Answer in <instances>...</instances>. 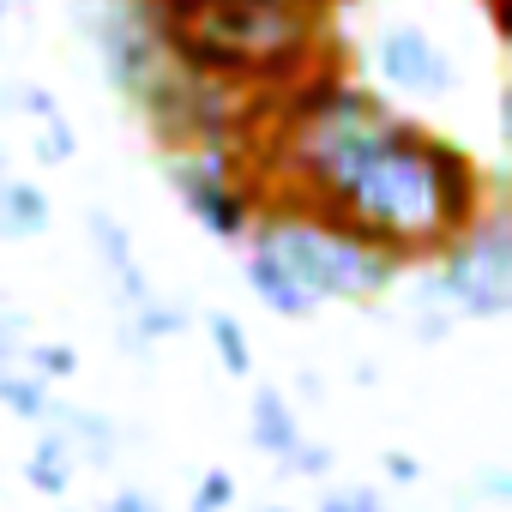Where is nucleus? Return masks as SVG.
Segmentation results:
<instances>
[{
    "label": "nucleus",
    "mask_w": 512,
    "mask_h": 512,
    "mask_svg": "<svg viewBox=\"0 0 512 512\" xmlns=\"http://www.w3.org/2000/svg\"><path fill=\"white\" fill-rule=\"evenodd\" d=\"M151 7V0H145ZM332 0H193L181 13H157V43L175 67L278 97L320 61H332Z\"/></svg>",
    "instance_id": "obj_1"
},
{
    "label": "nucleus",
    "mask_w": 512,
    "mask_h": 512,
    "mask_svg": "<svg viewBox=\"0 0 512 512\" xmlns=\"http://www.w3.org/2000/svg\"><path fill=\"white\" fill-rule=\"evenodd\" d=\"M247 241H260L266 253H278L284 272L326 308V302H380L404 266L392 253L368 247L362 235H350L338 217H326L320 205H296V199H266L260 205V223H253Z\"/></svg>",
    "instance_id": "obj_2"
},
{
    "label": "nucleus",
    "mask_w": 512,
    "mask_h": 512,
    "mask_svg": "<svg viewBox=\"0 0 512 512\" xmlns=\"http://www.w3.org/2000/svg\"><path fill=\"white\" fill-rule=\"evenodd\" d=\"M163 181L175 187L181 211L223 247H247L266 205L260 145H187L163 151Z\"/></svg>",
    "instance_id": "obj_3"
},
{
    "label": "nucleus",
    "mask_w": 512,
    "mask_h": 512,
    "mask_svg": "<svg viewBox=\"0 0 512 512\" xmlns=\"http://www.w3.org/2000/svg\"><path fill=\"white\" fill-rule=\"evenodd\" d=\"M434 278L428 296L452 314V320H506L512 314V217L494 199L458 241H446V253H434Z\"/></svg>",
    "instance_id": "obj_4"
},
{
    "label": "nucleus",
    "mask_w": 512,
    "mask_h": 512,
    "mask_svg": "<svg viewBox=\"0 0 512 512\" xmlns=\"http://www.w3.org/2000/svg\"><path fill=\"white\" fill-rule=\"evenodd\" d=\"M374 73L398 97H446L458 85L452 55L422 25H380L374 31Z\"/></svg>",
    "instance_id": "obj_5"
},
{
    "label": "nucleus",
    "mask_w": 512,
    "mask_h": 512,
    "mask_svg": "<svg viewBox=\"0 0 512 512\" xmlns=\"http://www.w3.org/2000/svg\"><path fill=\"white\" fill-rule=\"evenodd\" d=\"M85 229H91V253H97V266L109 272L121 308H139L145 296H157L151 278H145V266H139V253H133V229H127L115 211L91 205V211H85Z\"/></svg>",
    "instance_id": "obj_6"
},
{
    "label": "nucleus",
    "mask_w": 512,
    "mask_h": 512,
    "mask_svg": "<svg viewBox=\"0 0 512 512\" xmlns=\"http://www.w3.org/2000/svg\"><path fill=\"white\" fill-rule=\"evenodd\" d=\"M49 428H61L67 434V446H73V458L79 464H115L121 458V440H127V428L109 416V410H91V404H49Z\"/></svg>",
    "instance_id": "obj_7"
},
{
    "label": "nucleus",
    "mask_w": 512,
    "mask_h": 512,
    "mask_svg": "<svg viewBox=\"0 0 512 512\" xmlns=\"http://www.w3.org/2000/svg\"><path fill=\"white\" fill-rule=\"evenodd\" d=\"M241 272H247V290H253V302L260 308H272L278 320H314L320 314V302L284 272V260L278 253H266L260 241H247V260H241Z\"/></svg>",
    "instance_id": "obj_8"
},
{
    "label": "nucleus",
    "mask_w": 512,
    "mask_h": 512,
    "mask_svg": "<svg viewBox=\"0 0 512 512\" xmlns=\"http://www.w3.org/2000/svg\"><path fill=\"white\" fill-rule=\"evenodd\" d=\"M247 440H253V452L272 458V464H284V458L296 452L302 422H296V404H290L278 386H253V392H247Z\"/></svg>",
    "instance_id": "obj_9"
},
{
    "label": "nucleus",
    "mask_w": 512,
    "mask_h": 512,
    "mask_svg": "<svg viewBox=\"0 0 512 512\" xmlns=\"http://www.w3.org/2000/svg\"><path fill=\"white\" fill-rule=\"evenodd\" d=\"M187 320H193V308H187V302H175V296H145L139 308H127V320H121V338H115V344H121L127 356H139V362H145L163 338H181V332H187Z\"/></svg>",
    "instance_id": "obj_10"
},
{
    "label": "nucleus",
    "mask_w": 512,
    "mask_h": 512,
    "mask_svg": "<svg viewBox=\"0 0 512 512\" xmlns=\"http://www.w3.org/2000/svg\"><path fill=\"white\" fill-rule=\"evenodd\" d=\"M25 482L37 488V494H49V500H67L73 494V482H79V458H73V446H67V434L61 428H37V440H31V452H25Z\"/></svg>",
    "instance_id": "obj_11"
},
{
    "label": "nucleus",
    "mask_w": 512,
    "mask_h": 512,
    "mask_svg": "<svg viewBox=\"0 0 512 512\" xmlns=\"http://www.w3.org/2000/svg\"><path fill=\"white\" fill-rule=\"evenodd\" d=\"M55 211H49V193L37 181H19V175H0V241H31V235H49Z\"/></svg>",
    "instance_id": "obj_12"
},
{
    "label": "nucleus",
    "mask_w": 512,
    "mask_h": 512,
    "mask_svg": "<svg viewBox=\"0 0 512 512\" xmlns=\"http://www.w3.org/2000/svg\"><path fill=\"white\" fill-rule=\"evenodd\" d=\"M49 404H55V386L43 374H31L25 362H7L0 368V410L25 428H43L49 422Z\"/></svg>",
    "instance_id": "obj_13"
},
{
    "label": "nucleus",
    "mask_w": 512,
    "mask_h": 512,
    "mask_svg": "<svg viewBox=\"0 0 512 512\" xmlns=\"http://www.w3.org/2000/svg\"><path fill=\"white\" fill-rule=\"evenodd\" d=\"M205 338H211V350H217V362H223V374L229 380H247L253 374V344H247V326L235 320V314H205Z\"/></svg>",
    "instance_id": "obj_14"
},
{
    "label": "nucleus",
    "mask_w": 512,
    "mask_h": 512,
    "mask_svg": "<svg viewBox=\"0 0 512 512\" xmlns=\"http://www.w3.org/2000/svg\"><path fill=\"white\" fill-rule=\"evenodd\" d=\"M19 362H25L31 374H43L49 386H61V380H73V374H79V350H73V344H61V338H31V344L19 350Z\"/></svg>",
    "instance_id": "obj_15"
},
{
    "label": "nucleus",
    "mask_w": 512,
    "mask_h": 512,
    "mask_svg": "<svg viewBox=\"0 0 512 512\" xmlns=\"http://www.w3.org/2000/svg\"><path fill=\"white\" fill-rule=\"evenodd\" d=\"M31 157H37V163H49V169L73 163V157H79V127H73L67 115L37 121V133H31Z\"/></svg>",
    "instance_id": "obj_16"
},
{
    "label": "nucleus",
    "mask_w": 512,
    "mask_h": 512,
    "mask_svg": "<svg viewBox=\"0 0 512 512\" xmlns=\"http://www.w3.org/2000/svg\"><path fill=\"white\" fill-rule=\"evenodd\" d=\"M235 506V476L217 464V470H205L199 482H193V494H187V512H229Z\"/></svg>",
    "instance_id": "obj_17"
},
{
    "label": "nucleus",
    "mask_w": 512,
    "mask_h": 512,
    "mask_svg": "<svg viewBox=\"0 0 512 512\" xmlns=\"http://www.w3.org/2000/svg\"><path fill=\"white\" fill-rule=\"evenodd\" d=\"M31 344V320H25V308L0 290V368L7 362H19V350Z\"/></svg>",
    "instance_id": "obj_18"
},
{
    "label": "nucleus",
    "mask_w": 512,
    "mask_h": 512,
    "mask_svg": "<svg viewBox=\"0 0 512 512\" xmlns=\"http://www.w3.org/2000/svg\"><path fill=\"white\" fill-rule=\"evenodd\" d=\"M314 512H392V506H386L368 482H344V488H326Z\"/></svg>",
    "instance_id": "obj_19"
},
{
    "label": "nucleus",
    "mask_w": 512,
    "mask_h": 512,
    "mask_svg": "<svg viewBox=\"0 0 512 512\" xmlns=\"http://www.w3.org/2000/svg\"><path fill=\"white\" fill-rule=\"evenodd\" d=\"M332 464H338V458H332V446H320V440H308V434H302V440H296V452H290V458H284L278 470H290V476H308V482H320V476H332Z\"/></svg>",
    "instance_id": "obj_20"
},
{
    "label": "nucleus",
    "mask_w": 512,
    "mask_h": 512,
    "mask_svg": "<svg viewBox=\"0 0 512 512\" xmlns=\"http://www.w3.org/2000/svg\"><path fill=\"white\" fill-rule=\"evenodd\" d=\"M380 470H386L392 482H404V488H410V482H422V464H416L410 452H398V446H392V452H380Z\"/></svg>",
    "instance_id": "obj_21"
},
{
    "label": "nucleus",
    "mask_w": 512,
    "mask_h": 512,
    "mask_svg": "<svg viewBox=\"0 0 512 512\" xmlns=\"http://www.w3.org/2000/svg\"><path fill=\"white\" fill-rule=\"evenodd\" d=\"M103 512H163V506H157V500H151L145 488H115Z\"/></svg>",
    "instance_id": "obj_22"
},
{
    "label": "nucleus",
    "mask_w": 512,
    "mask_h": 512,
    "mask_svg": "<svg viewBox=\"0 0 512 512\" xmlns=\"http://www.w3.org/2000/svg\"><path fill=\"white\" fill-rule=\"evenodd\" d=\"M482 494H488V500H506V494H512L506 470H482Z\"/></svg>",
    "instance_id": "obj_23"
},
{
    "label": "nucleus",
    "mask_w": 512,
    "mask_h": 512,
    "mask_svg": "<svg viewBox=\"0 0 512 512\" xmlns=\"http://www.w3.org/2000/svg\"><path fill=\"white\" fill-rule=\"evenodd\" d=\"M296 386H302V398H308V404H320V398H326V380H320V374H302Z\"/></svg>",
    "instance_id": "obj_24"
},
{
    "label": "nucleus",
    "mask_w": 512,
    "mask_h": 512,
    "mask_svg": "<svg viewBox=\"0 0 512 512\" xmlns=\"http://www.w3.org/2000/svg\"><path fill=\"white\" fill-rule=\"evenodd\" d=\"M482 7H488V13H494V25L506 31V0H482Z\"/></svg>",
    "instance_id": "obj_25"
},
{
    "label": "nucleus",
    "mask_w": 512,
    "mask_h": 512,
    "mask_svg": "<svg viewBox=\"0 0 512 512\" xmlns=\"http://www.w3.org/2000/svg\"><path fill=\"white\" fill-rule=\"evenodd\" d=\"M0 7H7V13H19V7H31V0H0Z\"/></svg>",
    "instance_id": "obj_26"
},
{
    "label": "nucleus",
    "mask_w": 512,
    "mask_h": 512,
    "mask_svg": "<svg viewBox=\"0 0 512 512\" xmlns=\"http://www.w3.org/2000/svg\"><path fill=\"white\" fill-rule=\"evenodd\" d=\"M260 512H302V506H260Z\"/></svg>",
    "instance_id": "obj_27"
},
{
    "label": "nucleus",
    "mask_w": 512,
    "mask_h": 512,
    "mask_svg": "<svg viewBox=\"0 0 512 512\" xmlns=\"http://www.w3.org/2000/svg\"><path fill=\"white\" fill-rule=\"evenodd\" d=\"M0 175H13V163H7V151H0Z\"/></svg>",
    "instance_id": "obj_28"
},
{
    "label": "nucleus",
    "mask_w": 512,
    "mask_h": 512,
    "mask_svg": "<svg viewBox=\"0 0 512 512\" xmlns=\"http://www.w3.org/2000/svg\"><path fill=\"white\" fill-rule=\"evenodd\" d=\"M0 31H7V7H0Z\"/></svg>",
    "instance_id": "obj_29"
},
{
    "label": "nucleus",
    "mask_w": 512,
    "mask_h": 512,
    "mask_svg": "<svg viewBox=\"0 0 512 512\" xmlns=\"http://www.w3.org/2000/svg\"><path fill=\"white\" fill-rule=\"evenodd\" d=\"M332 7H344V0H332Z\"/></svg>",
    "instance_id": "obj_30"
}]
</instances>
